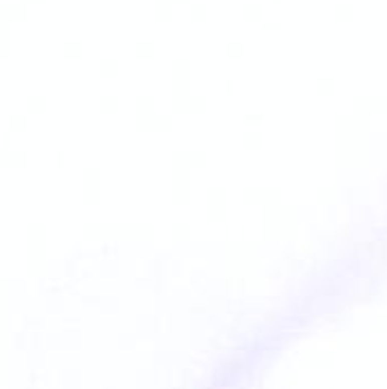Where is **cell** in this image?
<instances>
[{
	"mask_svg": "<svg viewBox=\"0 0 387 389\" xmlns=\"http://www.w3.org/2000/svg\"><path fill=\"white\" fill-rule=\"evenodd\" d=\"M205 14H208V10H205V7H194V21H205V19H208V16H205Z\"/></svg>",
	"mask_w": 387,
	"mask_h": 389,
	"instance_id": "5b68a950",
	"label": "cell"
},
{
	"mask_svg": "<svg viewBox=\"0 0 387 389\" xmlns=\"http://www.w3.org/2000/svg\"><path fill=\"white\" fill-rule=\"evenodd\" d=\"M64 50H66V57H71V59H80V57H82V44H80V41H75V44H73V41H69V44H66L64 46Z\"/></svg>",
	"mask_w": 387,
	"mask_h": 389,
	"instance_id": "3957f363",
	"label": "cell"
},
{
	"mask_svg": "<svg viewBox=\"0 0 387 389\" xmlns=\"http://www.w3.org/2000/svg\"><path fill=\"white\" fill-rule=\"evenodd\" d=\"M100 73L105 75V78H116L119 75V62L116 59H103V64H100Z\"/></svg>",
	"mask_w": 387,
	"mask_h": 389,
	"instance_id": "6da1fadb",
	"label": "cell"
},
{
	"mask_svg": "<svg viewBox=\"0 0 387 389\" xmlns=\"http://www.w3.org/2000/svg\"><path fill=\"white\" fill-rule=\"evenodd\" d=\"M137 50H139V53H137V55H139V57L141 59H146V57H155V44H153V41H141V44L139 46H137Z\"/></svg>",
	"mask_w": 387,
	"mask_h": 389,
	"instance_id": "7a4b0ae2",
	"label": "cell"
},
{
	"mask_svg": "<svg viewBox=\"0 0 387 389\" xmlns=\"http://www.w3.org/2000/svg\"><path fill=\"white\" fill-rule=\"evenodd\" d=\"M30 105H32V112H44V98H39V100H37L35 98V96H32V98H30Z\"/></svg>",
	"mask_w": 387,
	"mask_h": 389,
	"instance_id": "8992f818",
	"label": "cell"
},
{
	"mask_svg": "<svg viewBox=\"0 0 387 389\" xmlns=\"http://www.w3.org/2000/svg\"><path fill=\"white\" fill-rule=\"evenodd\" d=\"M116 105H119V100H116V96H105L103 98V109L105 112H116Z\"/></svg>",
	"mask_w": 387,
	"mask_h": 389,
	"instance_id": "277c9868",
	"label": "cell"
}]
</instances>
